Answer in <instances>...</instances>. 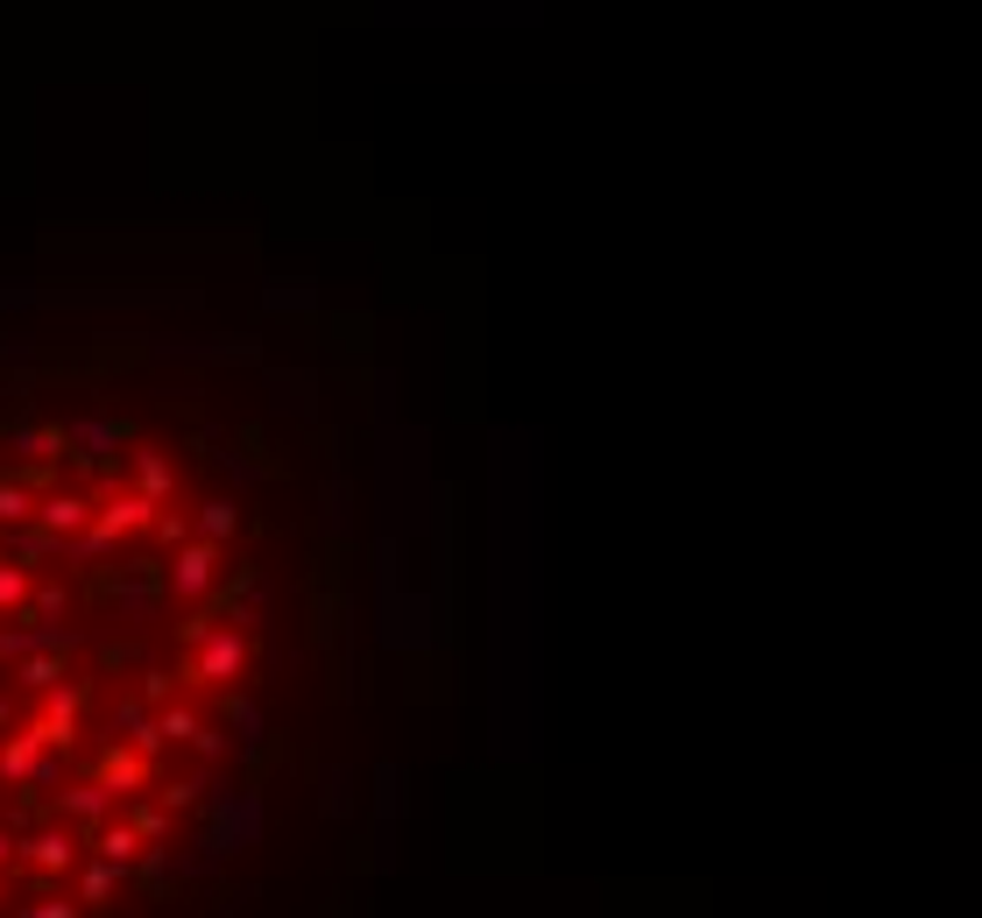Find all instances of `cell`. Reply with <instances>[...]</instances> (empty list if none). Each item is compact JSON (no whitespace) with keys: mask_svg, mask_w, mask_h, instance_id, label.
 <instances>
[]
</instances>
